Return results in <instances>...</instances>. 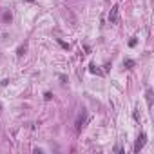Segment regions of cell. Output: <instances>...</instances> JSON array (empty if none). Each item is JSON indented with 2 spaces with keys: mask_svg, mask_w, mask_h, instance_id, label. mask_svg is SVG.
<instances>
[{
  "mask_svg": "<svg viewBox=\"0 0 154 154\" xmlns=\"http://www.w3.org/2000/svg\"><path fill=\"white\" fill-rule=\"evenodd\" d=\"M145 140H147L145 134H140V138H138V141H136V145H134V152H138V150L143 149V145H145Z\"/></svg>",
  "mask_w": 154,
  "mask_h": 154,
  "instance_id": "obj_1",
  "label": "cell"
},
{
  "mask_svg": "<svg viewBox=\"0 0 154 154\" xmlns=\"http://www.w3.org/2000/svg\"><path fill=\"white\" fill-rule=\"evenodd\" d=\"M109 20H111L112 24H114V22H118V7H116V6L111 9V13H109Z\"/></svg>",
  "mask_w": 154,
  "mask_h": 154,
  "instance_id": "obj_2",
  "label": "cell"
},
{
  "mask_svg": "<svg viewBox=\"0 0 154 154\" xmlns=\"http://www.w3.org/2000/svg\"><path fill=\"white\" fill-rule=\"evenodd\" d=\"M84 120H85V118H84V114H82V116L78 118V121H76V129H82V123H84Z\"/></svg>",
  "mask_w": 154,
  "mask_h": 154,
  "instance_id": "obj_3",
  "label": "cell"
},
{
  "mask_svg": "<svg viewBox=\"0 0 154 154\" xmlns=\"http://www.w3.org/2000/svg\"><path fill=\"white\" fill-rule=\"evenodd\" d=\"M132 65H134V62H132V60H127V62H125V67H127V69H131Z\"/></svg>",
  "mask_w": 154,
  "mask_h": 154,
  "instance_id": "obj_4",
  "label": "cell"
},
{
  "mask_svg": "<svg viewBox=\"0 0 154 154\" xmlns=\"http://www.w3.org/2000/svg\"><path fill=\"white\" fill-rule=\"evenodd\" d=\"M147 101H149V105H150V101H152V92L147 91Z\"/></svg>",
  "mask_w": 154,
  "mask_h": 154,
  "instance_id": "obj_5",
  "label": "cell"
},
{
  "mask_svg": "<svg viewBox=\"0 0 154 154\" xmlns=\"http://www.w3.org/2000/svg\"><path fill=\"white\" fill-rule=\"evenodd\" d=\"M27 2H33V0H27Z\"/></svg>",
  "mask_w": 154,
  "mask_h": 154,
  "instance_id": "obj_6",
  "label": "cell"
}]
</instances>
